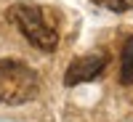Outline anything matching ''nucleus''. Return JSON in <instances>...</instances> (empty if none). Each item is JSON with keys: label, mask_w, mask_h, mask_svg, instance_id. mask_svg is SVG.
<instances>
[{"label": "nucleus", "mask_w": 133, "mask_h": 122, "mask_svg": "<svg viewBox=\"0 0 133 122\" xmlns=\"http://www.w3.org/2000/svg\"><path fill=\"white\" fill-rule=\"evenodd\" d=\"M8 19L19 27V32L27 37L29 45H35L37 51H56L59 45V32L51 24L48 13L35 3H16L11 5Z\"/></svg>", "instance_id": "obj_1"}, {"label": "nucleus", "mask_w": 133, "mask_h": 122, "mask_svg": "<svg viewBox=\"0 0 133 122\" xmlns=\"http://www.w3.org/2000/svg\"><path fill=\"white\" fill-rule=\"evenodd\" d=\"M40 90V80L32 66L16 59H0V104L21 106L32 101Z\"/></svg>", "instance_id": "obj_2"}, {"label": "nucleus", "mask_w": 133, "mask_h": 122, "mask_svg": "<svg viewBox=\"0 0 133 122\" xmlns=\"http://www.w3.org/2000/svg\"><path fill=\"white\" fill-rule=\"evenodd\" d=\"M107 66H109V53H104V51H93V53H85V56H77L64 72V85L75 88L80 82H91Z\"/></svg>", "instance_id": "obj_3"}, {"label": "nucleus", "mask_w": 133, "mask_h": 122, "mask_svg": "<svg viewBox=\"0 0 133 122\" xmlns=\"http://www.w3.org/2000/svg\"><path fill=\"white\" fill-rule=\"evenodd\" d=\"M120 82L133 85V37H128L125 45H123V56H120Z\"/></svg>", "instance_id": "obj_4"}, {"label": "nucleus", "mask_w": 133, "mask_h": 122, "mask_svg": "<svg viewBox=\"0 0 133 122\" xmlns=\"http://www.w3.org/2000/svg\"><path fill=\"white\" fill-rule=\"evenodd\" d=\"M101 3L109 11H128V8H133V0H101Z\"/></svg>", "instance_id": "obj_5"}]
</instances>
